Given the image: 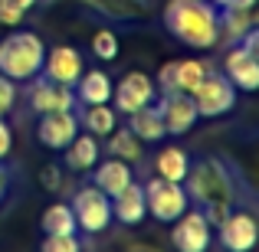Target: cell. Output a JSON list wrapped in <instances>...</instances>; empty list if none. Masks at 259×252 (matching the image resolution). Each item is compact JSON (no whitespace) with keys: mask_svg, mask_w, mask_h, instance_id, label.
<instances>
[{"mask_svg":"<svg viewBox=\"0 0 259 252\" xmlns=\"http://www.w3.org/2000/svg\"><path fill=\"white\" fill-rule=\"evenodd\" d=\"M158 98V88H154V79L141 69H132L118 79V85H112V102L118 115H132L138 112L141 105H151Z\"/></svg>","mask_w":259,"mask_h":252,"instance_id":"ba28073f","label":"cell"},{"mask_svg":"<svg viewBox=\"0 0 259 252\" xmlns=\"http://www.w3.org/2000/svg\"><path fill=\"white\" fill-rule=\"evenodd\" d=\"M39 180H43V187H46V190H59V187H63V177H59V170L53 167V164L39 170Z\"/></svg>","mask_w":259,"mask_h":252,"instance_id":"1f68e13d","label":"cell"},{"mask_svg":"<svg viewBox=\"0 0 259 252\" xmlns=\"http://www.w3.org/2000/svg\"><path fill=\"white\" fill-rule=\"evenodd\" d=\"M125 118H128V131H132L141 144H158V141L167 138L164 121H161V112H158L154 102H151V105H141L138 112L125 115Z\"/></svg>","mask_w":259,"mask_h":252,"instance_id":"d6986e66","label":"cell"},{"mask_svg":"<svg viewBox=\"0 0 259 252\" xmlns=\"http://www.w3.org/2000/svg\"><path fill=\"white\" fill-rule=\"evenodd\" d=\"M39 229H43V236L76 233V216H72V207H69V203H53V207H46L43 216H39Z\"/></svg>","mask_w":259,"mask_h":252,"instance_id":"603a6c76","label":"cell"},{"mask_svg":"<svg viewBox=\"0 0 259 252\" xmlns=\"http://www.w3.org/2000/svg\"><path fill=\"white\" fill-rule=\"evenodd\" d=\"M184 190H187V200L197 210L213 207V203L236 207V200H240V193H236V170L223 158L190 161V170L184 177Z\"/></svg>","mask_w":259,"mask_h":252,"instance_id":"7a4b0ae2","label":"cell"},{"mask_svg":"<svg viewBox=\"0 0 259 252\" xmlns=\"http://www.w3.org/2000/svg\"><path fill=\"white\" fill-rule=\"evenodd\" d=\"M79 128L95 138H108V134L118 128V112L112 108V102L105 105H82V115H79Z\"/></svg>","mask_w":259,"mask_h":252,"instance_id":"ffe728a7","label":"cell"},{"mask_svg":"<svg viewBox=\"0 0 259 252\" xmlns=\"http://www.w3.org/2000/svg\"><path fill=\"white\" fill-rule=\"evenodd\" d=\"M108 151H112V158H121V161H128V164H135V161H141V141L135 138L132 131H128V125L125 128H115L112 134H108Z\"/></svg>","mask_w":259,"mask_h":252,"instance_id":"d4e9b609","label":"cell"},{"mask_svg":"<svg viewBox=\"0 0 259 252\" xmlns=\"http://www.w3.org/2000/svg\"><path fill=\"white\" fill-rule=\"evenodd\" d=\"M118 36H115L112 30H95L92 33V56L95 59H102V63H112V59H118Z\"/></svg>","mask_w":259,"mask_h":252,"instance_id":"4316f807","label":"cell"},{"mask_svg":"<svg viewBox=\"0 0 259 252\" xmlns=\"http://www.w3.org/2000/svg\"><path fill=\"white\" fill-rule=\"evenodd\" d=\"M63 164L76 174H89L95 164H99V138L89 131H79L69 144L63 147Z\"/></svg>","mask_w":259,"mask_h":252,"instance_id":"ac0fdd59","label":"cell"},{"mask_svg":"<svg viewBox=\"0 0 259 252\" xmlns=\"http://www.w3.org/2000/svg\"><path fill=\"white\" fill-rule=\"evenodd\" d=\"M217 7H256V0H213Z\"/></svg>","mask_w":259,"mask_h":252,"instance_id":"836d02e7","label":"cell"},{"mask_svg":"<svg viewBox=\"0 0 259 252\" xmlns=\"http://www.w3.org/2000/svg\"><path fill=\"white\" fill-rule=\"evenodd\" d=\"M23 17H26V13L20 10L13 0H0V23H4V26H17Z\"/></svg>","mask_w":259,"mask_h":252,"instance_id":"f546056e","label":"cell"},{"mask_svg":"<svg viewBox=\"0 0 259 252\" xmlns=\"http://www.w3.org/2000/svg\"><path fill=\"white\" fill-rule=\"evenodd\" d=\"M223 76L236 85V92H256L259 88V56L233 43V49L223 56Z\"/></svg>","mask_w":259,"mask_h":252,"instance_id":"5bb4252c","label":"cell"},{"mask_svg":"<svg viewBox=\"0 0 259 252\" xmlns=\"http://www.w3.org/2000/svg\"><path fill=\"white\" fill-rule=\"evenodd\" d=\"M92 10H99L108 20H138L148 13V0H89Z\"/></svg>","mask_w":259,"mask_h":252,"instance_id":"cb8c5ba5","label":"cell"},{"mask_svg":"<svg viewBox=\"0 0 259 252\" xmlns=\"http://www.w3.org/2000/svg\"><path fill=\"white\" fill-rule=\"evenodd\" d=\"M79 131H82L79 128V115L72 108L69 112H46L36 121V141L43 147H50V151H63Z\"/></svg>","mask_w":259,"mask_h":252,"instance_id":"8fae6325","label":"cell"},{"mask_svg":"<svg viewBox=\"0 0 259 252\" xmlns=\"http://www.w3.org/2000/svg\"><path fill=\"white\" fill-rule=\"evenodd\" d=\"M39 252H82V242L76 239V233H66V236H43Z\"/></svg>","mask_w":259,"mask_h":252,"instance_id":"83f0119b","label":"cell"},{"mask_svg":"<svg viewBox=\"0 0 259 252\" xmlns=\"http://www.w3.org/2000/svg\"><path fill=\"white\" fill-rule=\"evenodd\" d=\"M132 180H135L132 164H128V161H121V158H108V161H102V164L92 167V183H95V187H99L105 196L121 193V190H125Z\"/></svg>","mask_w":259,"mask_h":252,"instance_id":"2e32d148","label":"cell"},{"mask_svg":"<svg viewBox=\"0 0 259 252\" xmlns=\"http://www.w3.org/2000/svg\"><path fill=\"white\" fill-rule=\"evenodd\" d=\"M210 66L200 63V59H177V76H174V92H194L197 85L203 82Z\"/></svg>","mask_w":259,"mask_h":252,"instance_id":"484cf974","label":"cell"},{"mask_svg":"<svg viewBox=\"0 0 259 252\" xmlns=\"http://www.w3.org/2000/svg\"><path fill=\"white\" fill-rule=\"evenodd\" d=\"M112 85L115 82L105 69H82L72 92H76L79 105H105V102H112Z\"/></svg>","mask_w":259,"mask_h":252,"instance_id":"e0dca14e","label":"cell"},{"mask_svg":"<svg viewBox=\"0 0 259 252\" xmlns=\"http://www.w3.org/2000/svg\"><path fill=\"white\" fill-rule=\"evenodd\" d=\"M82 69H85V63H82V53L76 46H53L43 56V72L39 76L72 88L79 82V76H82Z\"/></svg>","mask_w":259,"mask_h":252,"instance_id":"4fadbf2b","label":"cell"},{"mask_svg":"<svg viewBox=\"0 0 259 252\" xmlns=\"http://www.w3.org/2000/svg\"><path fill=\"white\" fill-rule=\"evenodd\" d=\"M256 26V7H220V36L240 43Z\"/></svg>","mask_w":259,"mask_h":252,"instance_id":"44dd1931","label":"cell"},{"mask_svg":"<svg viewBox=\"0 0 259 252\" xmlns=\"http://www.w3.org/2000/svg\"><path fill=\"white\" fill-rule=\"evenodd\" d=\"M171 242L177 252H207L213 242V226L207 223V216L200 210H184L181 216L171 223Z\"/></svg>","mask_w":259,"mask_h":252,"instance_id":"52a82bcc","label":"cell"},{"mask_svg":"<svg viewBox=\"0 0 259 252\" xmlns=\"http://www.w3.org/2000/svg\"><path fill=\"white\" fill-rule=\"evenodd\" d=\"M43 56L46 43L30 30L7 33L0 39V72L13 82H30L43 72Z\"/></svg>","mask_w":259,"mask_h":252,"instance_id":"3957f363","label":"cell"},{"mask_svg":"<svg viewBox=\"0 0 259 252\" xmlns=\"http://www.w3.org/2000/svg\"><path fill=\"white\" fill-rule=\"evenodd\" d=\"M154 105H158V112H161L167 138H181V134H187L190 128L200 121L197 105L187 92H158V102H154Z\"/></svg>","mask_w":259,"mask_h":252,"instance_id":"9c48e42d","label":"cell"},{"mask_svg":"<svg viewBox=\"0 0 259 252\" xmlns=\"http://www.w3.org/2000/svg\"><path fill=\"white\" fill-rule=\"evenodd\" d=\"M217 236H220V246L227 252H253L259 242V226L256 216L249 210H230L227 220L217 226Z\"/></svg>","mask_w":259,"mask_h":252,"instance_id":"30bf717a","label":"cell"},{"mask_svg":"<svg viewBox=\"0 0 259 252\" xmlns=\"http://www.w3.org/2000/svg\"><path fill=\"white\" fill-rule=\"evenodd\" d=\"M145 187V207H148V216H154L158 223H164V226H171L177 216L184 213V210L190 207L187 200V190H184V183L177 180H164V177L154 174L148 183H141Z\"/></svg>","mask_w":259,"mask_h":252,"instance_id":"277c9868","label":"cell"},{"mask_svg":"<svg viewBox=\"0 0 259 252\" xmlns=\"http://www.w3.org/2000/svg\"><path fill=\"white\" fill-rule=\"evenodd\" d=\"M72 216H76V229L95 236L105 233L112 226V196H105L95 183H82L72 196Z\"/></svg>","mask_w":259,"mask_h":252,"instance_id":"5b68a950","label":"cell"},{"mask_svg":"<svg viewBox=\"0 0 259 252\" xmlns=\"http://www.w3.org/2000/svg\"><path fill=\"white\" fill-rule=\"evenodd\" d=\"M30 92H26V102L36 115H46V112H69L76 108V92L69 85H59L46 76H36L30 79Z\"/></svg>","mask_w":259,"mask_h":252,"instance_id":"7c38bea8","label":"cell"},{"mask_svg":"<svg viewBox=\"0 0 259 252\" xmlns=\"http://www.w3.org/2000/svg\"><path fill=\"white\" fill-rule=\"evenodd\" d=\"M10 151H13V131H10V125L0 118V161L10 158Z\"/></svg>","mask_w":259,"mask_h":252,"instance_id":"4dcf8cb0","label":"cell"},{"mask_svg":"<svg viewBox=\"0 0 259 252\" xmlns=\"http://www.w3.org/2000/svg\"><path fill=\"white\" fill-rule=\"evenodd\" d=\"M13 105H17V82L7 79L4 72H0V118H4Z\"/></svg>","mask_w":259,"mask_h":252,"instance_id":"f1b7e54d","label":"cell"},{"mask_svg":"<svg viewBox=\"0 0 259 252\" xmlns=\"http://www.w3.org/2000/svg\"><path fill=\"white\" fill-rule=\"evenodd\" d=\"M190 98H194L197 105V115L200 118H223L227 112H233L236 98H240V92H236V85L230 82L223 72H213L207 69V76H203V82L190 92Z\"/></svg>","mask_w":259,"mask_h":252,"instance_id":"8992f818","label":"cell"},{"mask_svg":"<svg viewBox=\"0 0 259 252\" xmlns=\"http://www.w3.org/2000/svg\"><path fill=\"white\" fill-rule=\"evenodd\" d=\"M187 170H190V154L184 151V147H177V144L161 147L158 158H154V174L164 177V180H177V183H184Z\"/></svg>","mask_w":259,"mask_h":252,"instance_id":"7402d4cb","label":"cell"},{"mask_svg":"<svg viewBox=\"0 0 259 252\" xmlns=\"http://www.w3.org/2000/svg\"><path fill=\"white\" fill-rule=\"evenodd\" d=\"M164 26L190 49H213L220 43V7L213 0H167Z\"/></svg>","mask_w":259,"mask_h":252,"instance_id":"6da1fadb","label":"cell"},{"mask_svg":"<svg viewBox=\"0 0 259 252\" xmlns=\"http://www.w3.org/2000/svg\"><path fill=\"white\" fill-rule=\"evenodd\" d=\"M148 207H145V187L141 183H128L121 193L112 196V220H118L121 226H138L145 223Z\"/></svg>","mask_w":259,"mask_h":252,"instance_id":"9a60e30c","label":"cell"},{"mask_svg":"<svg viewBox=\"0 0 259 252\" xmlns=\"http://www.w3.org/2000/svg\"><path fill=\"white\" fill-rule=\"evenodd\" d=\"M13 4H17V7H20V10H23V13H30L33 7H36V0H13Z\"/></svg>","mask_w":259,"mask_h":252,"instance_id":"e575fe53","label":"cell"},{"mask_svg":"<svg viewBox=\"0 0 259 252\" xmlns=\"http://www.w3.org/2000/svg\"><path fill=\"white\" fill-rule=\"evenodd\" d=\"M10 180H13L10 170H7V167H4V161H0V207H4L7 196H10Z\"/></svg>","mask_w":259,"mask_h":252,"instance_id":"d6a6232c","label":"cell"}]
</instances>
